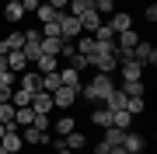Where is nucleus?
Instances as JSON below:
<instances>
[{
    "label": "nucleus",
    "mask_w": 157,
    "mask_h": 154,
    "mask_svg": "<svg viewBox=\"0 0 157 154\" xmlns=\"http://www.w3.org/2000/svg\"><path fill=\"white\" fill-rule=\"evenodd\" d=\"M4 14H7V21H21V18H25V7L17 4V0H11V4L4 7Z\"/></svg>",
    "instance_id": "nucleus-27"
},
{
    "label": "nucleus",
    "mask_w": 157,
    "mask_h": 154,
    "mask_svg": "<svg viewBox=\"0 0 157 154\" xmlns=\"http://www.w3.org/2000/svg\"><path fill=\"white\" fill-rule=\"evenodd\" d=\"M84 144H87V137H84V133H77V130H70L67 137H63V147H67V151H73V154L84 147Z\"/></svg>",
    "instance_id": "nucleus-16"
},
{
    "label": "nucleus",
    "mask_w": 157,
    "mask_h": 154,
    "mask_svg": "<svg viewBox=\"0 0 157 154\" xmlns=\"http://www.w3.org/2000/svg\"><path fill=\"white\" fill-rule=\"evenodd\" d=\"M39 4H42V0H21V7H25V14H35V11H39Z\"/></svg>",
    "instance_id": "nucleus-35"
},
{
    "label": "nucleus",
    "mask_w": 157,
    "mask_h": 154,
    "mask_svg": "<svg viewBox=\"0 0 157 154\" xmlns=\"http://www.w3.org/2000/svg\"><path fill=\"white\" fill-rule=\"evenodd\" d=\"M11 91H14L11 84H0V102H11Z\"/></svg>",
    "instance_id": "nucleus-37"
},
{
    "label": "nucleus",
    "mask_w": 157,
    "mask_h": 154,
    "mask_svg": "<svg viewBox=\"0 0 157 154\" xmlns=\"http://www.w3.org/2000/svg\"><path fill=\"white\" fill-rule=\"evenodd\" d=\"M133 60L136 63H140V67H154V63H157V49L150 46V42H136V46H133Z\"/></svg>",
    "instance_id": "nucleus-4"
},
{
    "label": "nucleus",
    "mask_w": 157,
    "mask_h": 154,
    "mask_svg": "<svg viewBox=\"0 0 157 154\" xmlns=\"http://www.w3.org/2000/svg\"><path fill=\"white\" fill-rule=\"evenodd\" d=\"M17 88H25V91H42V74L39 70H25V74H17Z\"/></svg>",
    "instance_id": "nucleus-6"
},
{
    "label": "nucleus",
    "mask_w": 157,
    "mask_h": 154,
    "mask_svg": "<svg viewBox=\"0 0 157 154\" xmlns=\"http://www.w3.org/2000/svg\"><path fill=\"white\" fill-rule=\"evenodd\" d=\"M17 4H21V0H17Z\"/></svg>",
    "instance_id": "nucleus-44"
},
{
    "label": "nucleus",
    "mask_w": 157,
    "mask_h": 154,
    "mask_svg": "<svg viewBox=\"0 0 157 154\" xmlns=\"http://www.w3.org/2000/svg\"><path fill=\"white\" fill-rule=\"evenodd\" d=\"M147 21H157V4H147Z\"/></svg>",
    "instance_id": "nucleus-38"
},
{
    "label": "nucleus",
    "mask_w": 157,
    "mask_h": 154,
    "mask_svg": "<svg viewBox=\"0 0 157 154\" xmlns=\"http://www.w3.org/2000/svg\"><path fill=\"white\" fill-rule=\"evenodd\" d=\"M7 67H11V74H14V77H17V74H25V67H28L25 53H21V49H11V53H7Z\"/></svg>",
    "instance_id": "nucleus-11"
},
{
    "label": "nucleus",
    "mask_w": 157,
    "mask_h": 154,
    "mask_svg": "<svg viewBox=\"0 0 157 154\" xmlns=\"http://www.w3.org/2000/svg\"><path fill=\"white\" fill-rule=\"evenodd\" d=\"M91 67H94L98 74H112V70L119 67V60H115V42H94Z\"/></svg>",
    "instance_id": "nucleus-1"
},
{
    "label": "nucleus",
    "mask_w": 157,
    "mask_h": 154,
    "mask_svg": "<svg viewBox=\"0 0 157 154\" xmlns=\"http://www.w3.org/2000/svg\"><path fill=\"white\" fill-rule=\"evenodd\" d=\"M32 119H35L32 105H14V126H17V130H25V126H32Z\"/></svg>",
    "instance_id": "nucleus-12"
},
{
    "label": "nucleus",
    "mask_w": 157,
    "mask_h": 154,
    "mask_svg": "<svg viewBox=\"0 0 157 154\" xmlns=\"http://www.w3.org/2000/svg\"><path fill=\"white\" fill-rule=\"evenodd\" d=\"M45 4H49L52 11H67V4H70V0H45Z\"/></svg>",
    "instance_id": "nucleus-36"
},
{
    "label": "nucleus",
    "mask_w": 157,
    "mask_h": 154,
    "mask_svg": "<svg viewBox=\"0 0 157 154\" xmlns=\"http://www.w3.org/2000/svg\"><path fill=\"white\" fill-rule=\"evenodd\" d=\"M11 105H32V91H25V88H14V91H11Z\"/></svg>",
    "instance_id": "nucleus-28"
},
{
    "label": "nucleus",
    "mask_w": 157,
    "mask_h": 154,
    "mask_svg": "<svg viewBox=\"0 0 157 154\" xmlns=\"http://www.w3.org/2000/svg\"><path fill=\"white\" fill-rule=\"evenodd\" d=\"M108 154H126V151H122V147H112V151H108Z\"/></svg>",
    "instance_id": "nucleus-41"
},
{
    "label": "nucleus",
    "mask_w": 157,
    "mask_h": 154,
    "mask_svg": "<svg viewBox=\"0 0 157 154\" xmlns=\"http://www.w3.org/2000/svg\"><path fill=\"white\" fill-rule=\"evenodd\" d=\"M105 25H108L115 35H119V32H129V28H133V14H126V11H112V21H105Z\"/></svg>",
    "instance_id": "nucleus-7"
},
{
    "label": "nucleus",
    "mask_w": 157,
    "mask_h": 154,
    "mask_svg": "<svg viewBox=\"0 0 157 154\" xmlns=\"http://www.w3.org/2000/svg\"><path fill=\"white\" fill-rule=\"evenodd\" d=\"M77 95H80V91H73V88L59 84L56 91H52V109H70L73 102H77Z\"/></svg>",
    "instance_id": "nucleus-5"
},
{
    "label": "nucleus",
    "mask_w": 157,
    "mask_h": 154,
    "mask_svg": "<svg viewBox=\"0 0 157 154\" xmlns=\"http://www.w3.org/2000/svg\"><path fill=\"white\" fill-rule=\"evenodd\" d=\"M105 109H108V112H119V109H126V95L119 91V88H112V95L105 98Z\"/></svg>",
    "instance_id": "nucleus-18"
},
{
    "label": "nucleus",
    "mask_w": 157,
    "mask_h": 154,
    "mask_svg": "<svg viewBox=\"0 0 157 154\" xmlns=\"http://www.w3.org/2000/svg\"><path fill=\"white\" fill-rule=\"evenodd\" d=\"M56 154H73V151H67V147H59V151H56Z\"/></svg>",
    "instance_id": "nucleus-42"
},
{
    "label": "nucleus",
    "mask_w": 157,
    "mask_h": 154,
    "mask_svg": "<svg viewBox=\"0 0 157 154\" xmlns=\"http://www.w3.org/2000/svg\"><path fill=\"white\" fill-rule=\"evenodd\" d=\"M32 112L49 116V112H52V95H49V91H35V95H32Z\"/></svg>",
    "instance_id": "nucleus-8"
},
{
    "label": "nucleus",
    "mask_w": 157,
    "mask_h": 154,
    "mask_svg": "<svg viewBox=\"0 0 157 154\" xmlns=\"http://www.w3.org/2000/svg\"><path fill=\"white\" fill-rule=\"evenodd\" d=\"M112 88H115L112 74H98V77H91L87 84H80V95H84L87 102H105V98L112 95Z\"/></svg>",
    "instance_id": "nucleus-2"
},
{
    "label": "nucleus",
    "mask_w": 157,
    "mask_h": 154,
    "mask_svg": "<svg viewBox=\"0 0 157 154\" xmlns=\"http://www.w3.org/2000/svg\"><path fill=\"white\" fill-rule=\"evenodd\" d=\"M59 84H67V88H73V91H80V70H73V67H59Z\"/></svg>",
    "instance_id": "nucleus-9"
},
{
    "label": "nucleus",
    "mask_w": 157,
    "mask_h": 154,
    "mask_svg": "<svg viewBox=\"0 0 157 154\" xmlns=\"http://www.w3.org/2000/svg\"><path fill=\"white\" fill-rule=\"evenodd\" d=\"M112 126L115 130H129V126H133V116H129L126 109H119V112H112Z\"/></svg>",
    "instance_id": "nucleus-21"
},
{
    "label": "nucleus",
    "mask_w": 157,
    "mask_h": 154,
    "mask_svg": "<svg viewBox=\"0 0 157 154\" xmlns=\"http://www.w3.org/2000/svg\"><path fill=\"white\" fill-rule=\"evenodd\" d=\"M122 67V81H143V67L136 60H126V63H119Z\"/></svg>",
    "instance_id": "nucleus-15"
},
{
    "label": "nucleus",
    "mask_w": 157,
    "mask_h": 154,
    "mask_svg": "<svg viewBox=\"0 0 157 154\" xmlns=\"http://www.w3.org/2000/svg\"><path fill=\"white\" fill-rule=\"evenodd\" d=\"M91 123H94V126H101V130H108V126H112V112L101 105V109H94V112H91Z\"/></svg>",
    "instance_id": "nucleus-19"
},
{
    "label": "nucleus",
    "mask_w": 157,
    "mask_h": 154,
    "mask_svg": "<svg viewBox=\"0 0 157 154\" xmlns=\"http://www.w3.org/2000/svg\"><path fill=\"white\" fill-rule=\"evenodd\" d=\"M108 151H112V147H108L105 140H98V144H94V154H108Z\"/></svg>",
    "instance_id": "nucleus-39"
},
{
    "label": "nucleus",
    "mask_w": 157,
    "mask_h": 154,
    "mask_svg": "<svg viewBox=\"0 0 157 154\" xmlns=\"http://www.w3.org/2000/svg\"><path fill=\"white\" fill-rule=\"evenodd\" d=\"M7 53H11V49H7V42L0 39V56H7Z\"/></svg>",
    "instance_id": "nucleus-40"
},
{
    "label": "nucleus",
    "mask_w": 157,
    "mask_h": 154,
    "mask_svg": "<svg viewBox=\"0 0 157 154\" xmlns=\"http://www.w3.org/2000/svg\"><path fill=\"white\" fill-rule=\"evenodd\" d=\"M122 151H126V154H140V151H143V137L126 130V133H122Z\"/></svg>",
    "instance_id": "nucleus-13"
},
{
    "label": "nucleus",
    "mask_w": 157,
    "mask_h": 154,
    "mask_svg": "<svg viewBox=\"0 0 157 154\" xmlns=\"http://www.w3.org/2000/svg\"><path fill=\"white\" fill-rule=\"evenodd\" d=\"M21 140L42 147V144H49V133H45V130H35V126H25V130H21Z\"/></svg>",
    "instance_id": "nucleus-10"
},
{
    "label": "nucleus",
    "mask_w": 157,
    "mask_h": 154,
    "mask_svg": "<svg viewBox=\"0 0 157 154\" xmlns=\"http://www.w3.org/2000/svg\"><path fill=\"white\" fill-rule=\"evenodd\" d=\"M56 21H59V35L67 42H73L77 35H84V28H80V18H73V14H67V11H59L56 14Z\"/></svg>",
    "instance_id": "nucleus-3"
},
{
    "label": "nucleus",
    "mask_w": 157,
    "mask_h": 154,
    "mask_svg": "<svg viewBox=\"0 0 157 154\" xmlns=\"http://www.w3.org/2000/svg\"><path fill=\"white\" fill-rule=\"evenodd\" d=\"M7 42V49H21L25 46V32H11V39H4Z\"/></svg>",
    "instance_id": "nucleus-32"
},
{
    "label": "nucleus",
    "mask_w": 157,
    "mask_h": 154,
    "mask_svg": "<svg viewBox=\"0 0 157 154\" xmlns=\"http://www.w3.org/2000/svg\"><path fill=\"white\" fill-rule=\"evenodd\" d=\"M32 126H35V130H45V133L52 130V123H49V116H39V112H35V119H32Z\"/></svg>",
    "instance_id": "nucleus-34"
},
{
    "label": "nucleus",
    "mask_w": 157,
    "mask_h": 154,
    "mask_svg": "<svg viewBox=\"0 0 157 154\" xmlns=\"http://www.w3.org/2000/svg\"><path fill=\"white\" fill-rule=\"evenodd\" d=\"M147 109V102H143V95H133V98H126V112L129 116H140Z\"/></svg>",
    "instance_id": "nucleus-24"
},
{
    "label": "nucleus",
    "mask_w": 157,
    "mask_h": 154,
    "mask_svg": "<svg viewBox=\"0 0 157 154\" xmlns=\"http://www.w3.org/2000/svg\"><path fill=\"white\" fill-rule=\"evenodd\" d=\"M4 133H7V126H0V140H4Z\"/></svg>",
    "instance_id": "nucleus-43"
},
{
    "label": "nucleus",
    "mask_w": 157,
    "mask_h": 154,
    "mask_svg": "<svg viewBox=\"0 0 157 154\" xmlns=\"http://www.w3.org/2000/svg\"><path fill=\"white\" fill-rule=\"evenodd\" d=\"M126 98H133V95H143V81H122V88H119Z\"/></svg>",
    "instance_id": "nucleus-26"
},
{
    "label": "nucleus",
    "mask_w": 157,
    "mask_h": 154,
    "mask_svg": "<svg viewBox=\"0 0 157 154\" xmlns=\"http://www.w3.org/2000/svg\"><path fill=\"white\" fill-rule=\"evenodd\" d=\"M94 11L98 14H112L115 11V0H94Z\"/></svg>",
    "instance_id": "nucleus-33"
},
{
    "label": "nucleus",
    "mask_w": 157,
    "mask_h": 154,
    "mask_svg": "<svg viewBox=\"0 0 157 154\" xmlns=\"http://www.w3.org/2000/svg\"><path fill=\"white\" fill-rule=\"evenodd\" d=\"M35 67H39V74H56V70H59V60H56V56H45V53H42V56L35 60Z\"/></svg>",
    "instance_id": "nucleus-17"
},
{
    "label": "nucleus",
    "mask_w": 157,
    "mask_h": 154,
    "mask_svg": "<svg viewBox=\"0 0 157 154\" xmlns=\"http://www.w3.org/2000/svg\"><path fill=\"white\" fill-rule=\"evenodd\" d=\"M136 42H140V35H136L133 28H129V32H119V35H115V53H122V49H133Z\"/></svg>",
    "instance_id": "nucleus-14"
},
{
    "label": "nucleus",
    "mask_w": 157,
    "mask_h": 154,
    "mask_svg": "<svg viewBox=\"0 0 157 154\" xmlns=\"http://www.w3.org/2000/svg\"><path fill=\"white\" fill-rule=\"evenodd\" d=\"M52 130H56V133H59V137H67V133H70V130H77V123H73V116L67 112V116H59V119H56V123H52Z\"/></svg>",
    "instance_id": "nucleus-20"
},
{
    "label": "nucleus",
    "mask_w": 157,
    "mask_h": 154,
    "mask_svg": "<svg viewBox=\"0 0 157 154\" xmlns=\"http://www.w3.org/2000/svg\"><path fill=\"white\" fill-rule=\"evenodd\" d=\"M122 133H126V130H115V126H108V130H105V137H101V140H105L108 147H122Z\"/></svg>",
    "instance_id": "nucleus-23"
},
{
    "label": "nucleus",
    "mask_w": 157,
    "mask_h": 154,
    "mask_svg": "<svg viewBox=\"0 0 157 154\" xmlns=\"http://www.w3.org/2000/svg\"><path fill=\"white\" fill-rule=\"evenodd\" d=\"M56 88H59V70H56V74H42V91H56Z\"/></svg>",
    "instance_id": "nucleus-30"
},
{
    "label": "nucleus",
    "mask_w": 157,
    "mask_h": 154,
    "mask_svg": "<svg viewBox=\"0 0 157 154\" xmlns=\"http://www.w3.org/2000/svg\"><path fill=\"white\" fill-rule=\"evenodd\" d=\"M70 11L67 14H73V18H80V14H84V11H91V7H94V0H70Z\"/></svg>",
    "instance_id": "nucleus-22"
},
{
    "label": "nucleus",
    "mask_w": 157,
    "mask_h": 154,
    "mask_svg": "<svg viewBox=\"0 0 157 154\" xmlns=\"http://www.w3.org/2000/svg\"><path fill=\"white\" fill-rule=\"evenodd\" d=\"M56 14H59V11H52V7L45 4V0L39 4V11H35V18H39V25H45V21H56Z\"/></svg>",
    "instance_id": "nucleus-25"
},
{
    "label": "nucleus",
    "mask_w": 157,
    "mask_h": 154,
    "mask_svg": "<svg viewBox=\"0 0 157 154\" xmlns=\"http://www.w3.org/2000/svg\"><path fill=\"white\" fill-rule=\"evenodd\" d=\"M70 67H73V70H87V67H91V56H84V53H73V56H70Z\"/></svg>",
    "instance_id": "nucleus-31"
},
{
    "label": "nucleus",
    "mask_w": 157,
    "mask_h": 154,
    "mask_svg": "<svg viewBox=\"0 0 157 154\" xmlns=\"http://www.w3.org/2000/svg\"><path fill=\"white\" fill-rule=\"evenodd\" d=\"M11 123H14V105L0 102V126H11Z\"/></svg>",
    "instance_id": "nucleus-29"
}]
</instances>
